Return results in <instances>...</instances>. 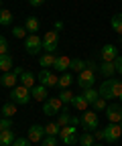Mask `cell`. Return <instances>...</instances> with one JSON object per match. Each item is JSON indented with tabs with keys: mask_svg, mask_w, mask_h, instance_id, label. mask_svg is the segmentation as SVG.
Returning <instances> with one entry per match:
<instances>
[{
	"mask_svg": "<svg viewBox=\"0 0 122 146\" xmlns=\"http://www.w3.org/2000/svg\"><path fill=\"white\" fill-rule=\"evenodd\" d=\"M31 89L25 87V85H16L10 89V102H14L16 106H27L31 102Z\"/></svg>",
	"mask_w": 122,
	"mask_h": 146,
	"instance_id": "obj_1",
	"label": "cell"
},
{
	"mask_svg": "<svg viewBox=\"0 0 122 146\" xmlns=\"http://www.w3.org/2000/svg\"><path fill=\"white\" fill-rule=\"evenodd\" d=\"M81 124L83 126V132H96L98 130V112H92V110H85V112H81Z\"/></svg>",
	"mask_w": 122,
	"mask_h": 146,
	"instance_id": "obj_2",
	"label": "cell"
},
{
	"mask_svg": "<svg viewBox=\"0 0 122 146\" xmlns=\"http://www.w3.org/2000/svg\"><path fill=\"white\" fill-rule=\"evenodd\" d=\"M25 51L33 57H39V53L43 51V39H39L37 35H29L25 39Z\"/></svg>",
	"mask_w": 122,
	"mask_h": 146,
	"instance_id": "obj_3",
	"label": "cell"
},
{
	"mask_svg": "<svg viewBox=\"0 0 122 146\" xmlns=\"http://www.w3.org/2000/svg\"><path fill=\"white\" fill-rule=\"evenodd\" d=\"M59 136H61V142H63L65 146H73V144H75V142L79 140V138H77V126L69 124V126L61 128Z\"/></svg>",
	"mask_w": 122,
	"mask_h": 146,
	"instance_id": "obj_4",
	"label": "cell"
},
{
	"mask_svg": "<svg viewBox=\"0 0 122 146\" xmlns=\"http://www.w3.org/2000/svg\"><path fill=\"white\" fill-rule=\"evenodd\" d=\"M61 110H63V102L59 100V96L45 100V106H43V114L45 116H59Z\"/></svg>",
	"mask_w": 122,
	"mask_h": 146,
	"instance_id": "obj_5",
	"label": "cell"
},
{
	"mask_svg": "<svg viewBox=\"0 0 122 146\" xmlns=\"http://www.w3.org/2000/svg\"><path fill=\"white\" fill-rule=\"evenodd\" d=\"M77 85L79 89H90L96 85V71L90 69H83L81 73H77Z\"/></svg>",
	"mask_w": 122,
	"mask_h": 146,
	"instance_id": "obj_6",
	"label": "cell"
},
{
	"mask_svg": "<svg viewBox=\"0 0 122 146\" xmlns=\"http://www.w3.org/2000/svg\"><path fill=\"white\" fill-rule=\"evenodd\" d=\"M37 81H39L41 85H45V87H55V85H59V77L55 75L53 71H49V69H41V71L37 73Z\"/></svg>",
	"mask_w": 122,
	"mask_h": 146,
	"instance_id": "obj_7",
	"label": "cell"
},
{
	"mask_svg": "<svg viewBox=\"0 0 122 146\" xmlns=\"http://www.w3.org/2000/svg\"><path fill=\"white\" fill-rule=\"evenodd\" d=\"M102 132H104V140H106V142H118V138L122 136V128H120V124L110 122V124L104 126Z\"/></svg>",
	"mask_w": 122,
	"mask_h": 146,
	"instance_id": "obj_8",
	"label": "cell"
},
{
	"mask_svg": "<svg viewBox=\"0 0 122 146\" xmlns=\"http://www.w3.org/2000/svg\"><path fill=\"white\" fill-rule=\"evenodd\" d=\"M57 41H59V33H57V31H49V33L43 36V51L55 55V51H57Z\"/></svg>",
	"mask_w": 122,
	"mask_h": 146,
	"instance_id": "obj_9",
	"label": "cell"
},
{
	"mask_svg": "<svg viewBox=\"0 0 122 146\" xmlns=\"http://www.w3.org/2000/svg\"><path fill=\"white\" fill-rule=\"evenodd\" d=\"M23 71H25L23 67H16V69H12V71L2 73V77H0V83H2L4 87H16V81H19V77H21V73H23Z\"/></svg>",
	"mask_w": 122,
	"mask_h": 146,
	"instance_id": "obj_10",
	"label": "cell"
},
{
	"mask_svg": "<svg viewBox=\"0 0 122 146\" xmlns=\"http://www.w3.org/2000/svg\"><path fill=\"white\" fill-rule=\"evenodd\" d=\"M45 136H47V132H45V126H41V124H33V126H29L27 138H29L31 142H41Z\"/></svg>",
	"mask_w": 122,
	"mask_h": 146,
	"instance_id": "obj_11",
	"label": "cell"
},
{
	"mask_svg": "<svg viewBox=\"0 0 122 146\" xmlns=\"http://www.w3.org/2000/svg\"><path fill=\"white\" fill-rule=\"evenodd\" d=\"M100 98H104V100H114L116 98V94H114V77H110V79H106V81H102V85H100Z\"/></svg>",
	"mask_w": 122,
	"mask_h": 146,
	"instance_id": "obj_12",
	"label": "cell"
},
{
	"mask_svg": "<svg viewBox=\"0 0 122 146\" xmlns=\"http://www.w3.org/2000/svg\"><path fill=\"white\" fill-rule=\"evenodd\" d=\"M106 116H108L110 122L120 124V122H122V106H118V104H110V106L106 108Z\"/></svg>",
	"mask_w": 122,
	"mask_h": 146,
	"instance_id": "obj_13",
	"label": "cell"
},
{
	"mask_svg": "<svg viewBox=\"0 0 122 146\" xmlns=\"http://www.w3.org/2000/svg\"><path fill=\"white\" fill-rule=\"evenodd\" d=\"M69 63H71V59H69L67 55H59V57H55L53 69L57 73H65V71H69Z\"/></svg>",
	"mask_w": 122,
	"mask_h": 146,
	"instance_id": "obj_14",
	"label": "cell"
},
{
	"mask_svg": "<svg viewBox=\"0 0 122 146\" xmlns=\"http://www.w3.org/2000/svg\"><path fill=\"white\" fill-rule=\"evenodd\" d=\"M118 57V49L112 43H106L102 47V61H114Z\"/></svg>",
	"mask_w": 122,
	"mask_h": 146,
	"instance_id": "obj_15",
	"label": "cell"
},
{
	"mask_svg": "<svg viewBox=\"0 0 122 146\" xmlns=\"http://www.w3.org/2000/svg\"><path fill=\"white\" fill-rule=\"evenodd\" d=\"M47 89L49 87H45V85H35V87H31V96H33V100L35 102H45L47 100Z\"/></svg>",
	"mask_w": 122,
	"mask_h": 146,
	"instance_id": "obj_16",
	"label": "cell"
},
{
	"mask_svg": "<svg viewBox=\"0 0 122 146\" xmlns=\"http://www.w3.org/2000/svg\"><path fill=\"white\" fill-rule=\"evenodd\" d=\"M100 73L104 77H114V73H116V65H114V61H102L100 63Z\"/></svg>",
	"mask_w": 122,
	"mask_h": 146,
	"instance_id": "obj_17",
	"label": "cell"
},
{
	"mask_svg": "<svg viewBox=\"0 0 122 146\" xmlns=\"http://www.w3.org/2000/svg\"><path fill=\"white\" fill-rule=\"evenodd\" d=\"M39 27H41V23H39V18H37V16H29L27 21H25V29H27L31 35H37Z\"/></svg>",
	"mask_w": 122,
	"mask_h": 146,
	"instance_id": "obj_18",
	"label": "cell"
},
{
	"mask_svg": "<svg viewBox=\"0 0 122 146\" xmlns=\"http://www.w3.org/2000/svg\"><path fill=\"white\" fill-rule=\"evenodd\" d=\"M19 79H21V85H25V87H29V89L35 87V73H31V71L25 69V71L21 73V77H19Z\"/></svg>",
	"mask_w": 122,
	"mask_h": 146,
	"instance_id": "obj_19",
	"label": "cell"
},
{
	"mask_svg": "<svg viewBox=\"0 0 122 146\" xmlns=\"http://www.w3.org/2000/svg\"><path fill=\"white\" fill-rule=\"evenodd\" d=\"M53 63H55V55H53V53H45V55H41V57H39V65H41V69L53 67Z\"/></svg>",
	"mask_w": 122,
	"mask_h": 146,
	"instance_id": "obj_20",
	"label": "cell"
},
{
	"mask_svg": "<svg viewBox=\"0 0 122 146\" xmlns=\"http://www.w3.org/2000/svg\"><path fill=\"white\" fill-rule=\"evenodd\" d=\"M16 140L14 132L12 130H4V132H0V146H12V142Z\"/></svg>",
	"mask_w": 122,
	"mask_h": 146,
	"instance_id": "obj_21",
	"label": "cell"
},
{
	"mask_svg": "<svg viewBox=\"0 0 122 146\" xmlns=\"http://www.w3.org/2000/svg\"><path fill=\"white\" fill-rule=\"evenodd\" d=\"M0 114H2L4 118H12L16 114V104L14 102H6L2 108H0Z\"/></svg>",
	"mask_w": 122,
	"mask_h": 146,
	"instance_id": "obj_22",
	"label": "cell"
},
{
	"mask_svg": "<svg viewBox=\"0 0 122 146\" xmlns=\"http://www.w3.org/2000/svg\"><path fill=\"white\" fill-rule=\"evenodd\" d=\"M83 69H85V61L79 59V57H73L71 63H69V71H71V73H81Z\"/></svg>",
	"mask_w": 122,
	"mask_h": 146,
	"instance_id": "obj_23",
	"label": "cell"
},
{
	"mask_svg": "<svg viewBox=\"0 0 122 146\" xmlns=\"http://www.w3.org/2000/svg\"><path fill=\"white\" fill-rule=\"evenodd\" d=\"M71 106H73L75 110H79V112H85V110L90 108L88 100H85L83 96H75V98H73V102H71Z\"/></svg>",
	"mask_w": 122,
	"mask_h": 146,
	"instance_id": "obj_24",
	"label": "cell"
},
{
	"mask_svg": "<svg viewBox=\"0 0 122 146\" xmlns=\"http://www.w3.org/2000/svg\"><path fill=\"white\" fill-rule=\"evenodd\" d=\"M81 96L88 100V104L92 106V104L100 98V91H98V89H94V87H90V89H81Z\"/></svg>",
	"mask_w": 122,
	"mask_h": 146,
	"instance_id": "obj_25",
	"label": "cell"
},
{
	"mask_svg": "<svg viewBox=\"0 0 122 146\" xmlns=\"http://www.w3.org/2000/svg\"><path fill=\"white\" fill-rule=\"evenodd\" d=\"M0 71L6 73V71H12V57L6 53V55H0Z\"/></svg>",
	"mask_w": 122,
	"mask_h": 146,
	"instance_id": "obj_26",
	"label": "cell"
},
{
	"mask_svg": "<svg viewBox=\"0 0 122 146\" xmlns=\"http://www.w3.org/2000/svg\"><path fill=\"white\" fill-rule=\"evenodd\" d=\"M0 25L2 27H10L12 25V12L8 8H0Z\"/></svg>",
	"mask_w": 122,
	"mask_h": 146,
	"instance_id": "obj_27",
	"label": "cell"
},
{
	"mask_svg": "<svg viewBox=\"0 0 122 146\" xmlns=\"http://www.w3.org/2000/svg\"><path fill=\"white\" fill-rule=\"evenodd\" d=\"M71 83H73V75L69 71H65V73H61V77H59V87L61 89H67V87H71Z\"/></svg>",
	"mask_w": 122,
	"mask_h": 146,
	"instance_id": "obj_28",
	"label": "cell"
},
{
	"mask_svg": "<svg viewBox=\"0 0 122 146\" xmlns=\"http://www.w3.org/2000/svg\"><path fill=\"white\" fill-rule=\"evenodd\" d=\"M110 25H112V31H114V33L122 35V12H116V14L112 16Z\"/></svg>",
	"mask_w": 122,
	"mask_h": 146,
	"instance_id": "obj_29",
	"label": "cell"
},
{
	"mask_svg": "<svg viewBox=\"0 0 122 146\" xmlns=\"http://www.w3.org/2000/svg\"><path fill=\"white\" fill-rule=\"evenodd\" d=\"M73 98H75V96H73V91L69 89V87H67V89H61V91H59V100L63 102V106H69V104L73 102Z\"/></svg>",
	"mask_w": 122,
	"mask_h": 146,
	"instance_id": "obj_30",
	"label": "cell"
},
{
	"mask_svg": "<svg viewBox=\"0 0 122 146\" xmlns=\"http://www.w3.org/2000/svg\"><path fill=\"white\" fill-rule=\"evenodd\" d=\"M77 142H79V146H94V144H96V136L90 134V132H83Z\"/></svg>",
	"mask_w": 122,
	"mask_h": 146,
	"instance_id": "obj_31",
	"label": "cell"
},
{
	"mask_svg": "<svg viewBox=\"0 0 122 146\" xmlns=\"http://www.w3.org/2000/svg\"><path fill=\"white\" fill-rule=\"evenodd\" d=\"M45 132H47V136H59L61 128L57 126V122H51V124H47V126H45Z\"/></svg>",
	"mask_w": 122,
	"mask_h": 146,
	"instance_id": "obj_32",
	"label": "cell"
},
{
	"mask_svg": "<svg viewBox=\"0 0 122 146\" xmlns=\"http://www.w3.org/2000/svg\"><path fill=\"white\" fill-rule=\"evenodd\" d=\"M27 33H29V31H27L25 27H12V36H14V39H21V41L27 39V36H29Z\"/></svg>",
	"mask_w": 122,
	"mask_h": 146,
	"instance_id": "obj_33",
	"label": "cell"
},
{
	"mask_svg": "<svg viewBox=\"0 0 122 146\" xmlns=\"http://www.w3.org/2000/svg\"><path fill=\"white\" fill-rule=\"evenodd\" d=\"M92 106H94V112H106V108H108V104H106L104 98H98Z\"/></svg>",
	"mask_w": 122,
	"mask_h": 146,
	"instance_id": "obj_34",
	"label": "cell"
},
{
	"mask_svg": "<svg viewBox=\"0 0 122 146\" xmlns=\"http://www.w3.org/2000/svg\"><path fill=\"white\" fill-rule=\"evenodd\" d=\"M4 130H12V120L10 118H0V132H4Z\"/></svg>",
	"mask_w": 122,
	"mask_h": 146,
	"instance_id": "obj_35",
	"label": "cell"
},
{
	"mask_svg": "<svg viewBox=\"0 0 122 146\" xmlns=\"http://www.w3.org/2000/svg\"><path fill=\"white\" fill-rule=\"evenodd\" d=\"M41 146H57V136H45L41 140Z\"/></svg>",
	"mask_w": 122,
	"mask_h": 146,
	"instance_id": "obj_36",
	"label": "cell"
},
{
	"mask_svg": "<svg viewBox=\"0 0 122 146\" xmlns=\"http://www.w3.org/2000/svg\"><path fill=\"white\" fill-rule=\"evenodd\" d=\"M8 53V43H6V39L2 35H0V55H6Z\"/></svg>",
	"mask_w": 122,
	"mask_h": 146,
	"instance_id": "obj_37",
	"label": "cell"
},
{
	"mask_svg": "<svg viewBox=\"0 0 122 146\" xmlns=\"http://www.w3.org/2000/svg\"><path fill=\"white\" fill-rule=\"evenodd\" d=\"M114 94H116V98L122 96V81L120 79H114Z\"/></svg>",
	"mask_w": 122,
	"mask_h": 146,
	"instance_id": "obj_38",
	"label": "cell"
},
{
	"mask_svg": "<svg viewBox=\"0 0 122 146\" xmlns=\"http://www.w3.org/2000/svg\"><path fill=\"white\" fill-rule=\"evenodd\" d=\"M12 146H31V140L29 138H16L12 142Z\"/></svg>",
	"mask_w": 122,
	"mask_h": 146,
	"instance_id": "obj_39",
	"label": "cell"
},
{
	"mask_svg": "<svg viewBox=\"0 0 122 146\" xmlns=\"http://www.w3.org/2000/svg\"><path fill=\"white\" fill-rule=\"evenodd\" d=\"M114 65H116V71H118V75H122V55H118V57L114 59Z\"/></svg>",
	"mask_w": 122,
	"mask_h": 146,
	"instance_id": "obj_40",
	"label": "cell"
},
{
	"mask_svg": "<svg viewBox=\"0 0 122 146\" xmlns=\"http://www.w3.org/2000/svg\"><path fill=\"white\" fill-rule=\"evenodd\" d=\"M85 69H90V71H100V65H96L94 61H85Z\"/></svg>",
	"mask_w": 122,
	"mask_h": 146,
	"instance_id": "obj_41",
	"label": "cell"
},
{
	"mask_svg": "<svg viewBox=\"0 0 122 146\" xmlns=\"http://www.w3.org/2000/svg\"><path fill=\"white\" fill-rule=\"evenodd\" d=\"M29 4L37 8V6H43V4H45V0H29Z\"/></svg>",
	"mask_w": 122,
	"mask_h": 146,
	"instance_id": "obj_42",
	"label": "cell"
},
{
	"mask_svg": "<svg viewBox=\"0 0 122 146\" xmlns=\"http://www.w3.org/2000/svg\"><path fill=\"white\" fill-rule=\"evenodd\" d=\"M53 27H55V31H57V33H59V31H63V21H55V25H53Z\"/></svg>",
	"mask_w": 122,
	"mask_h": 146,
	"instance_id": "obj_43",
	"label": "cell"
},
{
	"mask_svg": "<svg viewBox=\"0 0 122 146\" xmlns=\"http://www.w3.org/2000/svg\"><path fill=\"white\" fill-rule=\"evenodd\" d=\"M96 140H104V132L102 130H96Z\"/></svg>",
	"mask_w": 122,
	"mask_h": 146,
	"instance_id": "obj_44",
	"label": "cell"
},
{
	"mask_svg": "<svg viewBox=\"0 0 122 146\" xmlns=\"http://www.w3.org/2000/svg\"><path fill=\"white\" fill-rule=\"evenodd\" d=\"M118 100H120V106H122V96H120V98H118Z\"/></svg>",
	"mask_w": 122,
	"mask_h": 146,
	"instance_id": "obj_45",
	"label": "cell"
},
{
	"mask_svg": "<svg viewBox=\"0 0 122 146\" xmlns=\"http://www.w3.org/2000/svg\"><path fill=\"white\" fill-rule=\"evenodd\" d=\"M120 45H122V35H120Z\"/></svg>",
	"mask_w": 122,
	"mask_h": 146,
	"instance_id": "obj_46",
	"label": "cell"
},
{
	"mask_svg": "<svg viewBox=\"0 0 122 146\" xmlns=\"http://www.w3.org/2000/svg\"><path fill=\"white\" fill-rule=\"evenodd\" d=\"M94 146H102V144H98V142H96V144H94Z\"/></svg>",
	"mask_w": 122,
	"mask_h": 146,
	"instance_id": "obj_47",
	"label": "cell"
},
{
	"mask_svg": "<svg viewBox=\"0 0 122 146\" xmlns=\"http://www.w3.org/2000/svg\"><path fill=\"white\" fill-rule=\"evenodd\" d=\"M0 8H2V0H0Z\"/></svg>",
	"mask_w": 122,
	"mask_h": 146,
	"instance_id": "obj_48",
	"label": "cell"
},
{
	"mask_svg": "<svg viewBox=\"0 0 122 146\" xmlns=\"http://www.w3.org/2000/svg\"><path fill=\"white\" fill-rule=\"evenodd\" d=\"M120 128H122V122H120Z\"/></svg>",
	"mask_w": 122,
	"mask_h": 146,
	"instance_id": "obj_49",
	"label": "cell"
},
{
	"mask_svg": "<svg viewBox=\"0 0 122 146\" xmlns=\"http://www.w3.org/2000/svg\"><path fill=\"white\" fill-rule=\"evenodd\" d=\"M0 118H2V114H0Z\"/></svg>",
	"mask_w": 122,
	"mask_h": 146,
	"instance_id": "obj_50",
	"label": "cell"
}]
</instances>
